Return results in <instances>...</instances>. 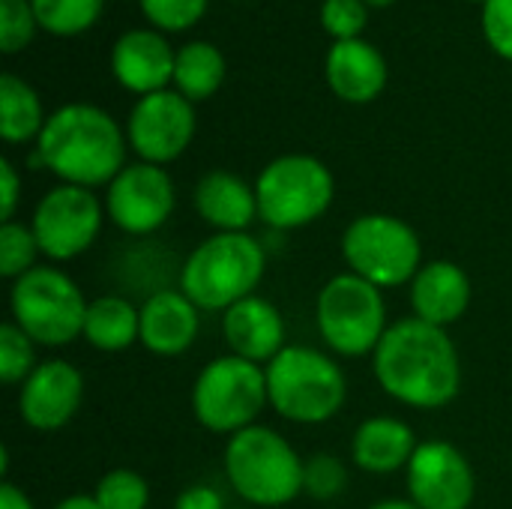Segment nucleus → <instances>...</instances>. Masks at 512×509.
<instances>
[{"label":"nucleus","mask_w":512,"mask_h":509,"mask_svg":"<svg viewBox=\"0 0 512 509\" xmlns=\"http://www.w3.org/2000/svg\"><path fill=\"white\" fill-rule=\"evenodd\" d=\"M372 372L390 399L417 411L447 408L462 390V363L453 339L414 315L387 327L372 354Z\"/></svg>","instance_id":"obj_1"},{"label":"nucleus","mask_w":512,"mask_h":509,"mask_svg":"<svg viewBox=\"0 0 512 509\" xmlns=\"http://www.w3.org/2000/svg\"><path fill=\"white\" fill-rule=\"evenodd\" d=\"M33 159L60 177V183L96 189L108 186L126 168V138L108 111L72 102L45 120Z\"/></svg>","instance_id":"obj_2"},{"label":"nucleus","mask_w":512,"mask_h":509,"mask_svg":"<svg viewBox=\"0 0 512 509\" xmlns=\"http://www.w3.org/2000/svg\"><path fill=\"white\" fill-rule=\"evenodd\" d=\"M267 270L264 246L249 234H213L180 267V291L201 312H228L252 297Z\"/></svg>","instance_id":"obj_3"},{"label":"nucleus","mask_w":512,"mask_h":509,"mask_svg":"<svg viewBox=\"0 0 512 509\" xmlns=\"http://www.w3.org/2000/svg\"><path fill=\"white\" fill-rule=\"evenodd\" d=\"M270 408L297 426H321L333 420L348 399V381L342 366L309 345H288L267 366Z\"/></svg>","instance_id":"obj_4"},{"label":"nucleus","mask_w":512,"mask_h":509,"mask_svg":"<svg viewBox=\"0 0 512 509\" xmlns=\"http://www.w3.org/2000/svg\"><path fill=\"white\" fill-rule=\"evenodd\" d=\"M300 453L276 429L249 426L225 444V477L252 509H276L303 495Z\"/></svg>","instance_id":"obj_5"},{"label":"nucleus","mask_w":512,"mask_h":509,"mask_svg":"<svg viewBox=\"0 0 512 509\" xmlns=\"http://www.w3.org/2000/svg\"><path fill=\"white\" fill-rule=\"evenodd\" d=\"M9 312L12 324L36 345L63 348L81 336L87 300L72 276H66L60 267L39 264L12 282Z\"/></svg>","instance_id":"obj_6"},{"label":"nucleus","mask_w":512,"mask_h":509,"mask_svg":"<svg viewBox=\"0 0 512 509\" xmlns=\"http://www.w3.org/2000/svg\"><path fill=\"white\" fill-rule=\"evenodd\" d=\"M258 216L276 231H297L318 222L333 198V171L306 153H288L273 159L255 180Z\"/></svg>","instance_id":"obj_7"},{"label":"nucleus","mask_w":512,"mask_h":509,"mask_svg":"<svg viewBox=\"0 0 512 509\" xmlns=\"http://www.w3.org/2000/svg\"><path fill=\"white\" fill-rule=\"evenodd\" d=\"M342 258L348 273L387 291L414 282L423 267V243L405 219L390 213H366L345 228Z\"/></svg>","instance_id":"obj_8"},{"label":"nucleus","mask_w":512,"mask_h":509,"mask_svg":"<svg viewBox=\"0 0 512 509\" xmlns=\"http://www.w3.org/2000/svg\"><path fill=\"white\" fill-rule=\"evenodd\" d=\"M270 405L267 396V372L258 363L243 357H216L210 360L192 387V414L213 435H237Z\"/></svg>","instance_id":"obj_9"},{"label":"nucleus","mask_w":512,"mask_h":509,"mask_svg":"<svg viewBox=\"0 0 512 509\" xmlns=\"http://www.w3.org/2000/svg\"><path fill=\"white\" fill-rule=\"evenodd\" d=\"M315 324L324 345L339 357L375 354L387 333L384 291L354 273H336L318 291Z\"/></svg>","instance_id":"obj_10"},{"label":"nucleus","mask_w":512,"mask_h":509,"mask_svg":"<svg viewBox=\"0 0 512 509\" xmlns=\"http://www.w3.org/2000/svg\"><path fill=\"white\" fill-rule=\"evenodd\" d=\"M102 222L105 204L96 198L93 189L60 183L48 189L33 207L30 231L39 243V252L48 261L63 264L75 261L96 243Z\"/></svg>","instance_id":"obj_11"},{"label":"nucleus","mask_w":512,"mask_h":509,"mask_svg":"<svg viewBox=\"0 0 512 509\" xmlns=\"http://www.w3.org/2000/svg\"><path fill=\"white\" fill-rule=\"evenodd\" d=\"M177 204L174 180L162 165L135 162L126 165L105 192V216L132 237H147L159 231Z\"/></svg>","instance_id":"obj_12"},{"label":"nucleus","mask_w":512,"mask_h":509,"mask_svg":"<svg viewBox=\"0 0 512 509\" xmlns=\"http://www.w3.org/2000/svg\"><path fill=\"white\" fill-rule=\"evenodd\" d=\"M126 138L141 162L168 165L186 153L195 138V111L192 102L177 90H159L141 96L129 114Z\"/></svg>","instance_id":"obj_13"},{"label":"nucleus","mask_w":512,"mask_h":509,"mask_svg":"<svg viewBox=\"0 0 512 509\" xmlns=\"http://www.w3.org/2000/svg\"><path fill=\"white\" fill-rule=\"evenodd\" d=\"M405 474L408 498L420 509H468L477 498L468 456L447 441H423Z\"/></svg>","instance_id":"obj_14"},{"label":"nucleus","mask_w":512,"mask_h":509,"mask_svg":"<svg viewBox=\"0 0 512 509\" xmlns=\"http://www.w3.org/2000/svg\"><path fill=\"white\" fill-rule=\"evenodd\" d=\"M84 402V375L69 360H45L18 390V414L33 432H57Z\"/></svg>","instance_id":"obj_15"},{"label":"nucleus","mask_w":512,"mask_h":509,"mask_svg":"<svg viewBox=\"0 0 512 509\" xmlns=\"http://www.w3.org/2000/svg\"><path fill=\"white\" fill-rule=\"evenodd\" d=\"M222 336L234 357H243L258 366H267L273 357H279L288 348L285 345L288 330L282 312L258 294L222 312Z\"/></svg>","instance_id":"obj_16"},{"label":"nucleus","mask_w":512,"mask_h":509,"mask_svg":"<svg viewBox=\"0 0 512 509\" xmlns=\"http://www.w3.org/2000/svg\"><path fill=\"white\" fill-rule=\"evenodd\" d=\"M201 309L177 288H159L141 303V345L156 357L186 354L201 330Z\"/></svg>","instance_id":"obj_17"},{"label":"nucleus","mask_w":512,"mask_h":509,"mask_svg":"<svg viewBox=\"0 0 512 509\" xmlns=\"http://www.w3.org/2000/svg\"><path fill=\"white\" fill-rule=\"evenodd\" d=\"M174 63L177 54L171 51L168 39L153 30H129L111 48L114 78L138 96L165 90V84L174 78Z\"/></svg>","instance_id":"obj_18"},{"label":"nucleus","mask_w":512,"mask_h":509,"mask_svg":"<svg viewBox=\"0 0 512 509\" xmlns=\"http://www.w3.org/2000/svg\"><path fill=\"white\" fill-rule=\"evenodd\" d=\"M471 276L447 258L426 261L411 282V309L414 318L447 330L462 321L471 306Z\"/></svg>","instance_id":"obj_19"},{"label":"nucleus","mask_w":512,"mask_h":509,"mask_svg":"<svg viewBox=\"0 0 512 509\" xmlns=\"http://www.w3.org/2000/svg\"><path fill=\"white\" fill-rule=\"evenodd\" d=\"M324 75H327L330 90L339 99L354 102V105H366L378 99L387 87L384 54L363 39L333 42V48L327 51Z\"/></svg>","instance_id":"obj_20"},{"label":"nucleus","mask_w":512,"mask_h":509,"mask_svg":"<svg viewBox=\"0 0 512 509\" xmlns=\"http://www.w3.org/2000/svg\"><path fill=\"white\" fill-rule=\"evenodd\" d=\"M195 210L216 234H240L258 216V195L231 171H207L195 186Z\"/></svg>","instance_id":"obj_21"},{"label":"nucleus","mask_w":512,"mask_h":509,"mask_svg":"<svg viewBox=\"0 0 512 509\" xmlns=\"http://www.w3.org/2000/svg\"><path fill=\"white\" fill-rule=\"evenodd\" d=\"M414 429L399 417H369L351 438V459L366 474H396L411 465L417 453Z\"/></svg>","instance_id":"obj_22"},{"label":"nucleus","mask_w":512,"mask_h":509,"mask_svg":"<svg viewBox=\"0 0 512 509\" xmlns=\"http://www.w3.org/2000/svg\"><path fill=\"white\" fill-rule=\"evenodd\" d=\"M81 339L102 351L120 354L141 339V306H132L120 294H102L87 303Z\"/></svg>","instance_id":"obj_23"},{"label":"nucleus","mask_w":512,"mask_h":509,"mask_svg":"<svg viewBox=\"0 0 512 509\" xmlns=\"http://www.w3.org/2000/svg\"><path fill=\"white\" fill-rule=\"evenodd\" d=\"M45 126V114H42V102L36 96V90L6 72L0 75V135L6 144H24L30 138H39Z\"/></svg>","instance_id":"obj_24"},{"label":"nucleus","mask_w":512,"mask_h":509,"mask_svg":"<svg viewBox=\"0 0 512 509\" xmlns=\"http://www.w3.org/2000/svg\"><path fill=\"white\" fill-rule=\"evenodd\" d=\"M225 81V57L210 42H189L177 51L174 84L189 102L210 99Z\"/></svg>","instance_id":"obj_25"},{"label":"nucleus","mask_w":512,"mask_h":509,"mask_svg":"<svg viewBox=\"0 0 512 509\" xmlns=\"http://www.w3.org/2000/svg\"><path fill=\"white\" fill-rule=\"evenodd\" d=\"M39 27L54 36H75L96 24L105 0H30Z\"/></svg>","instance_id":"obj_26"},{"label":"nucleus","mask_w":512,"mask_h":509,"mask_svg":"<svg viewBox=\"0 0 512 509\" xmlns=\"http://www.w3.org/2000/svg\"><path fill=\"white\" fill-rule=\"evenodd\" d=\"M39 243L30 231V225L24 222H3L0 225V276L3 279H21L24 273H30L39 258Z\"/></svg>","instance_id":"obj_27"},{"label":"nucleus","mask_w":512,"mask_h":509,"mask_svg":"<svg viewBox=\"0 0 512 509\" xmlns=\"http://www.w3.org/2000/svg\"><path fill=\"white\" fill-rule=\"evenodd\" d=\"M36 366V342L12 321H6L0 327V381L6 387H21Z\"/></svg>","instance_id":"obj_28"},{"label":"nucleus","mask_w":512,"mask_h":509,"mask_svg":"<svg viewBox=\"0 0 512 509\" xmlns=\"http://www.w3.org/2000/svg\"><path fill=\"white\" fill-rule=\"evenodd\" d=\"M96 504L102 509H147L150 504V486L138 471L117 468L108 471L93 492Z\"/></svg>","instance_id":"obj_29"},{"label":"nucleus","mask_w":512,"mask_h":509,"mask_svg":"<svg viewBox=\"0 0 512 509\" xmlns=\"http://www.w3.org/2000/svg\"><path fill=\"white\" fill-rule=\"evenodd\" d=\"M348 489V468L333 453H315L303 468V495L312 501H336Z\"/></svg>","instance_id":"obj_30"},{"label":"nucleus","mask_w":512,"mask_h":509,"mask_svg":"<svg viewBox=\"0 0 512 509\" xmlns=\"http://www.w3.org/2000/svg\"><path fill=\"white\" fill-rule=\"evenodd\" d=\"M36 15L30 0H0V48L15 54L30 45L36 30Z\"/></svg>","instance_id":"obj_31"},{"label":"nucleus","mask_w":512,"mask_h":509,"mask_svg":"<svg viewBox=\"0 0 512 509\" xmlns=\"http://www.w3.org/2000/svg\"><path fill=\"white\" fill-rule=\"evenodd\" d=\"M366 21H369V15H366L363 0H324V6H321V24L336 42L357 39L363 33Z\"/></svg>","instance_id":"obj_32"},{"label":"nucleus","mask_w":512,"mask_h":509,"mask_svg":"<svg viewBox=\"0 0 512 509\" xmlns=\"http://www.w3.org/2000/svg\"><path fill=\"white\" fill-rule=\"evenodd\" d=\"M144 15L162 30H186L201 21L207 0H138Z\"/></svg>","instance_id":"obj_33"},{"label":"nucleus","mask_w":512,"mask_h":509,"mask_svg":"<svg viewBox=\"0 0 512 509\" xmlns=\"http://www.w3.org/2000/svg\"><path fill=\"white\" fill-rule=\"evenodd\" d=\"M483 33L504 60H512V0L483 3Z\"/></svg>","instance_id":"obj_34"},{"label":"nucleus","mask_w":512,"mask_h":509,"mask_svg":"<svg viewBox=\"0 0 512 509\" xmlns=\"http://www.w3.org/2000/svg\"><path fill=\"white\" fill-rule=\"evenodd\" d=\"M21 201V180L9 159H0V219L12 222Z\"/></svg>","instance_id":"obj_35"},{"label":"nucleus","mask_w":512,"mask_h":509,"mask_svg":"<svg viewBox=\"0 0 512 509\" xmlns=\"http://www.w3.org/2000/svg\"><path fill=\"white\" fill-rule=\"evenodd\" d=\"M174 509H225V498L213 486H189L177 495Z\"/></svg>","instance_id":"obj_36"},{"label":"nucleus","mask_w":512,"mask_h":509,"mask_svg":"<svg viewBox=\"0 0 512 509\" xmlns=\"http://www.w3.org/2000/svg\"><path fill=\"white\" fill-rule=\"evenodd\" d=\"M0 509H36L33 507V501L15 486V483H3L0 486Z\"/></svg>","instance_id":"obj_37"},{"label":"nucleus","mask_w":512,"mask_h":509,"mask_svg":"<svg viewBox=\"0 0 512 509\" xmlns=\"http://www.w3.org/2000/svg\"><path fill=\"white\" fill-rule=\"evenodd\" d=\"M54 509H102L96 504V498L93 495H69V498H63L60 504Z\"/></svg>","instance_id":"obj_38"},{"label":"nucleus","mask_w":512,"mask_h":509,"mask_svg":"<svg viewBox=\"0 0 512 509\" xmlns=\"http://www.w3.org/2000/svg\"><path fill=\"white\" fill-rule=\"evenodd\" d=\"M369 509H420L411 498H387V501H378Z\"/></svg>","instance_id":"obj_39"},{"label":"nucleus","mask_w":512,"mask_h":509,"mask_svg":"<svg viewBox=\"0 0 512 509\" xmlns=\"http://www.w3.org/2000/svg\"><path fill=\"white\" fill-rule=\"evenodd\" d=\"M366 6H390V3H396V0H363Z\"/></svg>","instance_id":"obj_40"},{"label":"nucleus","mask_w":512,"mask_h":509,"mask_svg":"<svg viewBox=\"0 0 512 509\" xmlns=\"http://www.w3.org/2000/svg\"><path fill=\"white\" fill-rule=\"evenodd\" d=\"M474 3H486V0H474Z\"/></svg>","instance_id":"obj_41"},{"label":"nucleus","mask_w":512,"mask_h":509,"mask_svg":"<svg viewBox=\"0 0 512 509\" xmlns=\"http://www.w3.org/2000/svg\"><path fill=\"white\" fill-rule=\"evenodd\" d=\"M240 509H252V507H240Z\"/></svg>","instance_id":"obj_42"}]
</instances>
